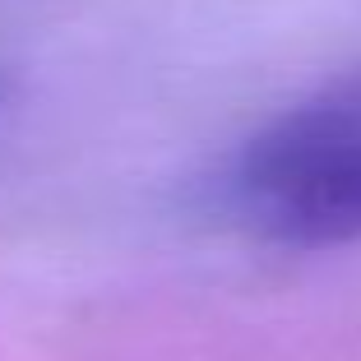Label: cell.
Instances as JSON below:
<instances>
[{
	"label": "cell",
	"instance_id": "6da1fadb",
	"mask_svg": "<svg viewBox=\"0 0 361 361\" xmlns=\"http://www.w3.org/2000/svg\"><path fill=\"white\" fill-rule=\"evenodd\" d=\"M232 200L259 236L297 250L361 241V111L301 106L245 144Z\"/></svg>",
	"mask_w": 361,
	"mask_h": 361
}]
</instances>
